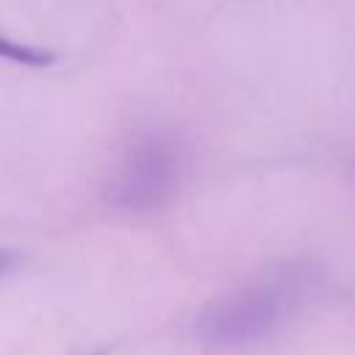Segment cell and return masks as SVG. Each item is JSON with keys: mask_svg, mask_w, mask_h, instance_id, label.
<instances>
[{"mask_svg": "<svg viewBox=\"0 0 355 355\" xmlns=\"http://www.w3.org/2000/svg\"><path fill=\"white\" fill-rule=\"evenodd\" d=\"M302 288L305 280L297 272H283L277 277L236 288L200 311L194 333L208 347H241L258 341L291 316Z\"/></svg>", "mask_w": 355, "mask_h": 355, "instance_id": "obj_1", "label": "cell"}, {"mask_svg": "<svg viewBox=\"0 0 355 355\" xmlns=\"http://www.w3.org/2000/svg\"><path fill=\"white\" fill-rule=\"evenodd\" d=\"M183 175V150L178 139L166 130H141L136 133L125 153L119 155L108 186L105 200L114 208L147 214L166 205Z\"/></svg>", "mask_w": 355, "mask_h": 355, "instance_id": "obj_2", "label": "cell"}, {"mask_svg": "<svg viewBox=\"0 0 355 355\" xmlns=\"http://www.w3.org/2000/svg\"><path fill=\"white\" fill-rule=\"evenodd\" d=\"M0 61H11V64H19V67L42 69V67L55 64V53L53 50H44V47L14 42V39H8V36L0 33Z\"/></svg>", "mask_w": 355, "mask_h": 355, "instance_id": "obj_3", "label": "cell"}, {"mask_svg": "<svg viewBox=\"0 0 355 355\" xmlns=\"http://www.w3.org/2000/svg\"><path fill=\"white\" fill-rule=\"evenodd\" d=\"M11 266H14V252H8V250H0V275H6Z\"/></svg>", "mask_w": 355, "mask_h": 355, "instance_id": "obj_4", "label": "cell"}]
</instances>
